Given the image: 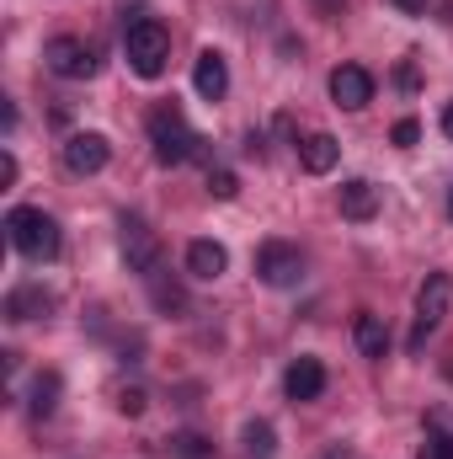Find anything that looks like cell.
<instances>
[{
    "label": "cell",
    "instance_id": "cell-1",
    "mask_svg": "<svg viewBox=\"0 0 453 459\" xmlns=\"http://www.w3.org/2000/svg\"><path fill=\"white\" fill-rule=\"evenodd\" d=\"M150 144H155V160L160 166H182V160H203V144L209 139H198L187 128L182 108H155L150 113Z\"/></svg>",
    "mask_w": 453,
    "mask_h": 459
},
{
    "label": "cell",
    "instance_id": "cell-2",
    "mask_svg": "<svg viewBox=\"0 0 453 459\" xmlns=\"http://www.w3.org/2000/svg\"><path fill=\"white\" fill-rule=\"evenodd\" d=\"M5 235L27 262H54L59 256V225L43 209H11L5 214Z\"/></svg>",
    "mask_w": 453,
    "mask_h": 459
},
{
    "label": "cell",
    "instance_id": "cell-3",
    "mask_svg": "<svg viewBox=\"0 0 453 459\" xmlns=\"http://www.w3.org/2000/svg\"><path fill=\"white\" fill-rule=\"evenodd\" d=\"M123 54H128V65H133V75L155 81V75L166 70V59H171V32H166L155 16H144V22L123 27Z\"/></svg>",
    "mask_w": 453,
    "mask_h": 459
},
{
    "label": "cell",
    "instance_id": "cell-4",
    "mask_svg": "<svg viewBox=\"0 0 453 459\" xmlns=\"http://www.w3.org/2000/svg\"><path fill=\"white\" fill-rule=\"evenodd\" d=\"M449 299H453V278H449V273H427V283H422V294H416V332H411V352H422V342L443 326Z\"/></svg>",
    "mask_w": 453,
    "mask_h": 459
},
{
    "label": "cell",
    "instance_id": "cell-5",
    "mask_svg": "<svg viewBox=\"0 0 453 459\" xmlns=\"http://www.w3.org/2000/svg\"><path fill=\"white\" fill-rule=\"evenodd\" d=\"M43 65H48L54 75H64V81H91V75H97V48L81 43V38H48Z\"/></svg>",
    "mask_w": 453,
    "mask_h": 459
},
{
    "label": "cell",
    "instance_id": "cell-6",
    "mask_svg": "<svg viewBox=\"0 0 453 459\" xmlns=\"http://www.w3.org/2000/svg\"><path fill=\"white\" fill-rule=\"evenodd\" d=\"M299 273H304L299 246H288V240H267V246L256 251V278H261L267 289H288V283H299Z\"/></svg>",
    "mask_w": 453,
    "mask_h": 459
},
{
    "label": "cell",
    "instance_id": "cell-7",
    "mask_svg": "<svg viewBox=\"0 0 453 459\" xmlns=\"http://www.w3.org/2000/svg\"><path fill=\"white\" fill-rule=\"evenodd\" d=\"M123 262L133 273H155V262H160V240H155V230L144 225L139 214L123 220Z\"/></svg>",
    "mask_w": 453,
    "mask_h": 459
},
{
    "label": "cell",
    "instance_id": "cell-8",
    "mask_svg": "<svg viewBox=\"0 0 453 459\" xmlns=\"http://www.w3.org/2000/svg\"><path fill=\"white\" fill-rule=\"evenodd\" d=\"M107 160H113V144H107L102 134H70V139H64V166H70L75 177H97Z\"/></svg>",
    "mask_w": 453,
    "mask_h": 459
},
{
    "label": "cell",
    "instance_id": "cell-9",
    "mask_svg": "<svg viewBox=\"0 0 453 459\" xmlns=\"http://www.w3.org/2000/svg\"><path fill=\"white\" fill-rule=\"evenodd\" d=\"M331 102L346 108V113L368 108V102H373V75H368L363 65H341V70H331Z\"/></svg>",
    "mask_w": 453,
    "mask_h": 459
},
{
    "label": "cell",
    "instance_id": "cell-10",
    "mask_svg": "<svg viewBox=\"0 0 453 459\" xmlns=\"http://www.w3.org/2000/svg\"><path fill=\"white\" fill-rule=\"evenodd\" d=\"M283 390H288V401H321V390H326V363L321 358H294L288 363V374H283Z\"/></svg>",
    "mask_w": 453,
    "mask_h": 459
},
{
    "label": "cell",
    "instance_id": "cell-11",
    "mask_svg": "<svg viewBox=\"0 0 453 459\" xmlns=\"http://www.w3.org/2000/svg\"><path fill=\"white\" fill-rule=\"evenodd\" d=\"M192 86H198V97H203V102H225L229 65H225V54H219V48H203V54H198V65H192Z\"/></svg>",
    "mask_w": 453,
    "mask_h": 459
},
{
    "label": "cell",
    "instance_id": "cell-12",
    "mask_svg": "<svg viewBox=\"0 0 453 459\" xmlns=\"http://www.w3.org/2000/svg\"><path fill=\"white\" fill-rule=\"evenodd\" d=\"M48 310H54V294H48L43 283H21V289L5 294V316H11V321H38V316H48Z\"/></svg>",
    "mask_w": 453,
    "mask_h": 459
},
{
    "label": "cell",
    "instance_id": "cell-13",
    "mask_svg": "<svg viewBox=\"0 0 453 459\" xmlns=\"http://www.w3.org/2000/svg\"><path fill=\"white\" fill-rule=\"evenodd\" d=\"M225 267H229V251L219 240H192V246H187V273H192V278L214 283V278H225Z\"/></svg>",
    "mask_w": 453,
    "mask_h": 459
},
{
    "label": "cell",
    "instance_id": "cell-14",
    "mask_svg": "<svg viewBox=\"0 0 453 459\" xmlns=\"http://www.w3.org/2000/svg\"><path fill=\"white\" fill-rule=\"evenodd\" d=\"M352 337H357V352H363V358H384V352H389V326H384V316H373V310H357Z\"/></svg>",
    "mask_w": 453,
    "mask_h": 459
},
{
    "label": "cell",
    "instance_id": "cell-15",
    "mask_svg": "<svg viewBox=\"0 0 453 459\" xmlns=\"http://www.w3.org/2000/svg\"><path fill=\"white\" fill-rule=\"evenodd\" d=\"M299 160H304V171H310V177H326V171H337L341 144L331 139V134H310V139L299 144Z\"/></svg>",
    "mask_w": 453,
    "mask_h": 459
},
{
    "label": "cell",
    "instance_id": "cell-16",
    "mask_svg": "<svg viewBox=\"0 0 453 459\" xmlns=\"http://www.w3.org/2000/svg\"><path fill=\"white\" fill-rule=\"evenodd\" d=\"M341 214L346 220H373L379 214V193H373V182H363V177H352V182H341Z\"/></svg>",
    "mask_w": 453,
    "mask_h": 459
},
{
    "label": "cell",
    "instance_id": "cell-17",
    "mask_svg": "<svg viewBox=\"0 0 453 459\" xmlns=\"http://www.w3.org/2000/svg\"><path fill=\"white\" fill-rule=\"evenodd\" d=\"M240 444H245V455L251 459H272L278 455V433H272V422H245Z\"/></svg>",
    "mask_w": 453,
    "mask_h": 459
},
{
    "label": "cell",
    "instance_id": "cell-18",
    "mask_svg": "<svg viewBox=\"0 0 453 459\" xmlns=\"http://www.w3.org/2000/svg\"><path fill=\"white\" fill-rule=\"evenodd\" d=\"M27 406H32V417H54V406H59V374H38Z\"/></svg>",
    "mask_w": 453,
    "mask_h": 459
},
{
    "label": "cell",
    "instance_id": "cell-19",
    "mask_svg": "<svg viewBox=\"0 0 453 459\" xmlns=\"http://www.w3.org/2000/svg\"><path fill=\"white\" fill-rule=\"evenodd\" d=\"M150 294H155V305H160V310H171V316H182V310H187V289H182V283H166L160 273H150Z\"/></svg>",
    "mask_w": 453,
    "mask_h": 459
},
{
    "label": "cell",
    "instance_id": "cell-20",
    "mask_svg": "<svg viewBox=\"0 0 453 459\" xmlns=\"http://www.w3.org/2000/svg\"><path fill=\"white\" fill-rule=\"evenodd\" d=\"M209 193H214L219 204H229V198L240 193V177H235L229 166H209Z\"/></svg>",
    "mask_w": 453,
    "mask_h": 459
},
{
    "label": "cell",
    "instance_id": "cell-21",
    "mask_svg": "<svg viewBox=\"0 0 453 459\" xmlns=\"http://www.w3.org/2000/svg\"><path fill=\"white\" fill-rule=\"evenodd\" d=\"M171 455H176V459H209L214 449H209L198 433H176V438H171Z\"/></svg>",
    "mask_w": 453,
    "mask_h": 459
},
{
    "label": "cell",
    "instance_id": "cell-22",
    "mask_svg": "<svg viewBox=\"0 0 453 459\" xmlns=\"http://www.w3.org/2000/svg\"><path fill=\"white\" fill-rule=\"evenodd\" d=\"M416 459H453V438L449 433H427V444H422Z\"/></svg>",
    "mask_w": 453,
    "mask_h": 459
},
{
    "label": "cell",
    "instance_id": "cell-23",
    "mask_svg": "<svg viewBox=\"0 0 453 459\" xmlns=\"http://www.w3.org/2000/svg\"><path fill=\"white\" fill-rule=\"evenodd\" d=\"M389 139H395V144H400V150H411V144H416V139H422V123H416V117H400V123H395V128H389Z\"/></svg>",
    "mask_w": 453,
    "mask_h": 459
},
{
    "label": "cell",
    "instance_id": "cell-24",
    "mask_svg": "<svg viewBox=\"0 0 453 459\" xmlns=\"http://www.w3.org/2000/svg\"><path fill=\"white\" fill-rule=\"evenodd\" d=\"M144 406H150V395H144V390H117V411H123V417H139Z\"/></svg>",
    "mask_w": 453,
    "mask_h": 459
},
{
    "label": "cell",
    "instance_id": "cell-25",
    "mask_svg": "<svg viewBox=\"0 0 453 459\" xmlns=\"http://www.w3.org/2000/svg\"><path fill=\"white\" fill-rule=\"evenodd\" d=\"M0 182H5V187H11V182H16V155H11V150H5V155H0Z\"/></svg>",
    "mask_w": 453,
    "mask_h": 459
},
{
    "label": "cell",
    "instance_id": "cell-26",
    "mask_svg": "<svg viewBox=\"0 0 453 459\" xmlns=\"http://www.w3.org/2000/svg\"><path fill=\"white\" fill-rule=\"evenodd\" d=\"M315 11H321V16H341V11H346V0H315Z\"/></svg>",
    "mask_w": 453,
    "mask_h": 459
},
{
    "label": "cell",
    "instance_id": "cell-27",
    "mask_svg": "<svg viewBox=\"0 0 453 459\" xmlns=\"http://www.w3.org/2000/svg\"><path fill=\"white\" fill-rule=\"evenodd\" d=\"M432 428H438V433H449V438H453V411H432Z\"/></svg>",
    "mask_w": 453,
    "mask_h": 459
},
{
    "label": "cell",
    "instance_id": "cell-28",
    "mask_svg": "<svg viewBox=\"0 0 453 459\" xmlns=\"http://www.w3.org/2000/svg\"><path fill=\"white\" fill-rule=\"evenodd\" d=\"M389 5H400L406 16H422V11H427V0H389Z\"/></svg>",
    "mask_w": 453,
    "mask_h": 459
},
{
    "label": "cell",
    "instance_id": "cell-29",
    "mask_svg": "<svg viewBox=\"0 0 453 459\" xmlns=\"http://www.w3.org/2000/svg\"><path fill=\"white\" fill-rule=\"evenodd\" d=\"M443 134H449V139H453V102H449V108H443Z\"/></svg>",
    "mask_w": 453,
    "mask_h": 459
},
{
    "label": "cell",
    "instance_id": "cell-30",
    "mask_svg": "<svg viewBox=\"0 0 453 459\" xmlns=\"http://www.w3.org/2000/svg\"><path fill=\"white\" fill-rule=\"evenodd\" d=\"M449 214H453V198H449Z\"/></svg>",
    "mask_w": 453,
    "mask_h": 459
}]
</instances>
